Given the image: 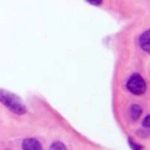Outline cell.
<instances>
[{
	"label": "cell",
	"mask_w": 150,
	"mask_h": 150,
	"mask_svg": "<svg viewBox=\"0 0 150 150\" xmlns=\"http://www.w3.org/2000/svg\"><path fill=\"white\" fill-rule=\"evenodd\" d=\"M23 150H42L41 144L35 138H26L22 143Z\"/></svg>",
	"instance_id": "3"
},
{
	"label": "cell",
	"mask_w": 150,
	"mask_h": 150,
	"mask_svg": "<svg viewBox=\"0 0 150 150\" xmlns=\"http://www.w3.org/2000/svg\"><path fill=\"white\" fill-rule=\"evenodd\" d=\"M87 1H89L90 4H95V5H98L101 2V0H87Z\"/></svg>",
	"instance_id": "9"
},
{
	"label": "cell",
	"mask_w": 150,
	"mask_h": 150,
	"mask_svg": "<svg viewBox=\"0 0 150 150\" xmlns=\"http://www.w3.org/2000/svg\"><path fill=\"white\" fill-rule=\"evenodd\" d=\"M49 150H67L66 145L61 142H54L52 145H50V149Z\"/></svg>",
	"instance_id": "6"
},
{
	"label": "cell",
	"mask_w": 150,
	"mask_h": 150,
	"mask_svg": "<svg viewBox=\"0 0 150 150\" xmlns=\"http://www.w3.org/2000/svg\"><path fill=\"white\" fill-rule=\"evenodd\" d=\"M129 143H130V145L132 146V149H134V150H142V149H143V146H142V145L136 144V143H135L132 139H129Z\"/></svg>",
	"instance_id": "7"
},
{
	"label": "cell",
	"mask_w": 150,
	"mask_h": 150,
	"mask_svg": "<svg viewBox=\"0 0 150 150\" xmlns=\"http://www.w3.org/2000/svg\"><path fill=\"white\" fill-rule=\"evenodd\" d=\"M0 101L11 111H13L18 115H22L26 112V107H25L22 100L13 93H9L6 90H0Z\"/></svg>",
	"instance_id": "1"
},
{
	"label": "cell",
	"mask_w": 150,
	"mask_h": 150,
	"mask_svg": "<svg viewBox=\"0 0 150 150\" xmlns=\"http://www.w3.org/2000/svg\"><path fill=\"white\" fill-rule=\"evenodd\" d=\"M142 114V108L137 104H132L130 108H129V115L132 120H137Z\"/></svg>",
	"instance_id": "5"
},
{
	"label": "cell",
	"mask_w": 150,
	"mask_h": 150,
	"mask_svg": "<svg viewBox=\"0 0 150 150\" xmlns=\"http://www.w3.org/2000/svg\"><path fill=\"white\" fill-rule=\"evenodd\" d=\"M127 88L130 93H132L135 95H142L145 93L146 84L141 75L134 74V75H131V77H129V80L127 82Z\"/></svg>",
	"instance_id": "2"
},
{
	"label": "cell",
	"mask_w": 150,
	"mask_h": 150,
	"mask_svg": "<svg viewBox=\"0 0 150 150\" xmlns=\"http://www.w3.org/2000/svg\"><path fill=\"white\" fill-rule=\"evenodd\" d=\"M143 125H144V127H149V116L145 117V120H144V122H143Z\"/></svg>",
	"instance_id": "8"
},
{
	"label": "cell",
	"mask_w": 150,
	"mask_h": 150,
	"mask_svg": "<svg viewBox=\"0 0 150 150\" xmlns=\"http://www.w3.org/2000/svg\"><path fill=\"white\" fill-rule=\"evenodd\" d=\"M139 45L141 47L148 53L150 50V39H149V30H145L141 36H139Z\"/></svg>",
	"instance_id": "4"
}]
</instances>
